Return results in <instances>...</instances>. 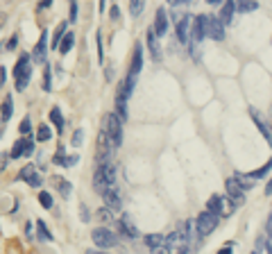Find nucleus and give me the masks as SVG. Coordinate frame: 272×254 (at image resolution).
I'll return each mask as SVG.
<instances>
[{"mask_svg": "<svg viewBox=\"0 0 272 254\" xmlns=\"http://www.w3.org/2000/svg\"><path fill=\"white\" fill-rule=\"evenodd\" d=\"M12 116H14V100H12V96H7L2 100V107H0V123H9Z\"/></svg>", "mask_w": 272, "mask_h": 254, "instance_id": "2eb2a0df", "label": "nucleus"}, {"mask_svg": "<svg viewBox=\"0 0 272 254\" xmlns=\"http://www.w3.org/2000/svg\"><path fill=\"white\" fill-rule=\"evenodd\" d=\"M150 252H152V254H173V250L168 248V243L163 241L161 245H157V248H152V250H150Z\"/></svg>", "mask_w": 272, "mask_h": 254, "instance_id": "c9c22d12", "label": "nucleus"}, {"mask_svg": "<svg viewBox=\"0 0 272 254\" xmlns=\"http://www.w3.org/2000/svg\"><path fill=\"white\" fill-rule=\"evenodd\" d=\"M102 134L107 137L109 145L113 150L123 143V120H120L116 114H107L105 116V125H102Z\"/></svg>", "mask_w": 272, "mask_h": 254, "instance_id": "f03ea898", "label": "nucleus"}, {"mask_svg": "<svg viewBox=\"0 0 272 254\" xmlns=\"http://www.w3.org/2000/svg\"><path fill=\"white\" fill-rule=\"evenodd\" d=\"M77 19V2H71V20Z\"/></svg>", "mask_w": 272, "mask_h": 254, "instance_id": "de8ad7c7", "label": "nucleus"}, {"mask_svg": "<svg viewBox=\"0 0 272 254\" xmlns=\"http://www.w3.org/2000/svg\"><path fill=\"white\" fill-rule=\"evenodd\" d=\"M98 218L102 222H113V211L111 209H107V207H102V209H98Z\"/></svg>", "mask_w": 272, "mask_h": 254, "instance_id": "473e14b6", "label": "nucleus"}, {"mask_svg": "<svg viewBox=\"0 0 272 254\" xmlns=\"http://www.w3.org/2000/svg\"><path fill=\"white\" fill-rule=\"evenodd\" d=\"M152 30H154L157 37H163V34L168 32V16H166V9H163V7L157 9V20H154Z\"/></svg>", "mask_w": 272, "mask_h": 254, "instance_id": "ddd939ff", "label": "nucleus"}, {"mask_svg": "<svg viewBox=\"0 0 272 254\" xmlns=\"http://www.w3.org/2000/svg\"><path fill=\"white\" fill-rule=\"evenodd\" d=\"M102 200H105V207L111 209V211H120V207H123V197H120L118 186L107 189L105 193H102Z\"/></svg>", "mask_w": 272, "mask_h": 254, "instance_id": "0eeeda50", "label": "nucleus"}, {"mask_svg": "<svg viewBox=\"0 0 272 254\" xmlns=\"http://www.w3.org/2000/svg\"><path fill=\"white\" fill-rule=\"evenodd\" d=\"M118 222V232L123 236H125V238H139V229H136V225H134L132 222V218H129V215H120V220H116Z\"/></svg>", "mask_w": 272, "mask_h": 254, "instance_id": "6e6552de", "label": "nucleus"}, {"mask_svg": "<svg viewBox=\"0 0 272 254\" xmlns=\"http://www.w3.org/2000/svg\"><path fill=\"white\" fill-rule=\"evenodd\" d=\"M143 7H145L143 0H132V2H129V14H132V16H139V14L143 12Z\"/></svg>", "mask_w": 272, "mask_h": 254, "instance_id": "72a5a7b5", "label": "nucleus"}, {"mask_svg": "<svg viewBox=\"0 0 272 254\" xmlns=\"http://www.w3.org/2000/svg\"><path fill=\"white\" fill-rule=\"evenodd\" d=\"M5 75H7V71L5 68H0V84H5Z\"/></svg>", "mask_w": 272, "mask_h": 254, "instance_id": "603ef678", "label": "nucleus"}, {"mask_svg": "<svg viewBox=\"0 0 272 254\" xmlns=\"http://www.w3.org/2000/svg\"><path fill=\"white\" fill-rule=\"evenodd\" d=\"M236 12V0H227V5L222 7V12H220V23L225 25V23H232V16Z\"/></svg>", "mask_w": 272, "mask_h": 254, "instance_id": "dca6fc26", "label": "nucleus"}, {"mask_svg": "<svg viewBox=\"0 0 272 254\" xmlns=\"http://www.w3.org/2000/svg\"><path fill=\"white\" fill-rule=\"evenodd\" d=\"M82 141H84V132H82V130H75V134H73V145H75V148H80Z\"/></svg>", "mask_w": 272, "mask_h": 254, "instance_id": "a19ab883", "label": "nucleus"}, {"mask_svg": "<svg viewBox=\"0 0 272 254\" xmlns=\"http://www.w3.org/2000/svg\"><path fill=\"white\" fill-rule=\"evenodd\" d=\"M109 14H111V19H113V20H120V9H118V5H113L111 9H109Z\"/></svg>", "mask_w": 272, "mask_h": 254, "instance_id": "49530a36", "label": "nucleus"}, {"mask_svg": "<svg viewBox=\"0 0 272 254\" xmlns=\"http://www.w3.org/2000/svg\"><path fill=\"white\" fill-rule=\"evenodd\" d=\"M218 254H232V245H227V248L218 250Z\"/></svg>", "mask_w": 272, "mask_h": 254, "instance_id": "3c124183", "label": "nucleus"}, {"mask_svg": "<svg viewBox=\"0 0 272 254\" xmlns=\"http://www.w3.org/2000/svg\"><path fill=\"white\" fill-rule=\"evenodd\" d=\"M46 50H48V30L41 32V39L36 41V46L32 50V61H39V64H46Z\"/></svg>", "mask_w": 272, "mask_h": 254, "instance_id": "1a4fd4ad", "label": "nucleus"}, {"mask_svg": "<svg viewBox=\"0 0 272 254\" xmlns=\"http://www.w3.org/2000/svg\"><path fill=\"white\" fill-rule=\"evenodd\" d=\"M266 250H268V254H272V245H270V243H266Z\"/></svg>", "mask_w": 272, "mask_h": 254, "instance_id": "6e6d98bb", "label": "nucleus"}, {"mask_svg": "<svg viewBox=\"0 0 272 254\" xmlns=\"http://www.w3.org/2000/svg\"><path fill=\"white\" fill-rule=\"evenodd\" d=\"M50 138H53V130H50V125L41 123L39 127H36V141H39V143H48Z\"/></svg>", "mask_w": 272, "mask_h": 254, "instance_id": "a211bd4d", "label": "nucleus"}, {"mask_svg": "<svg viewBox=\"0 0 272 254\" xmlns=\"http://www.w3.org/2000/svg\"><path fill=\"white\" fill-rule=\"evenodd\" d=\"M98 57H100V61H102V34L98 32Z\"/></svg>", "mask_w": 272, "mask_h": 254, "instance_id": "09e8293b", "label": "nucleus"}, {"mask_svg": "<svg viewBox=\"0 0 272 254\" xmlns=\"http://www.w3.org/2000/svg\"><path fill=\"white\" fill-rule=\"evenodd\" d=\"M191 16H180L177 19V39L181 41V43H186L188 41V32H191Z\"/></svg>", "mask_w": 272, "mask_h": 254, "instance_id": "4468645a", "label": "nucleus"}, {"mask_svg": "<svg viewBox=\"0 0 272 254\" xmlns=\"http://www.w3.org/2000/svg\"><path fill=\"white\" fill-rule=\"evenodd\" d=\"M252 254H256V252H252Z\"/></svg>", "mask_w": 272, "mask_h": 254, "instance_id": "bf43d9fd", "label": "nucleus"}, {"mask_svg": "<svg viewBox=\"0 0 272 254\" xmlns=\"http://www.w3.org/2000/svg\"><path fill=\"white\" fill-rule=\"evenodd\" d=\"M41 182H43V177H41L39 173H34V175L30 177V179H27V184H30V186H34V189H39Z\"/></svg>", "mask_w": 272, "mask_h": 254, "instance_id": "e433bc0d", "label": "nucleus"}, {"mask_svg": "<svg viewBox=\"0 0 272 254\" xmlns=\"http://www.w3.org/2000/svg\"><path fill=\"white\" fill-rule=\"evenodd\" d=\"M191 32H193V41L206 39V16H204V14H199V16H195V19H193Z\"/></svg>", "mask_w": 272, "mask_h": 254, "instance_id": "9b49d317", "label": "nucleus"}, {"mask_svg": "<svg viewBox=\"0 0 272 254\" xmlns=\"http://www.w3.org/2000/svg\"><path fill=\"white\" fill-rule=\"evenodd\" d=\"M16 46H18V34H12V39L7 41V50H14Z\"/></svg>", "mask_w": 272, "mask_h": 254, "instance_id": "37998d69", "label": "nucleus"}, {"mask_svg": "<svg viewBox=\"0 0 272 254\" xmlns=\"http://www.w3.org/2000/svg\"><path fill=\"white\" fill-rule=\"evenodd\" d=\"M32 175H34V166H32V163H27L25 168L18 173V179H30Z\"/></svg>", "mask_w": 272, "mask_h": 254, "instance_id": "f704fd0d", "label": "nucleus"}, {"mask_svg": "<svg viewBox=\"0 0 272 254\" xmlns=\"http://www.w3.org/2000/svg\"><path fill=\"white\" fill-rule=\"evenodd\" d=\"M143 241H145L147 248L152 250V248H157V245H161V243L166 241V236H163V234H147Z\"/></svg>", "mask_w": 272, "mask_h": 254, "instance_id": "393cba45", "label": "nucleus"}, {"mask_svg": "<svg viewBox=\"0 0 272 254\" xmlns=\"http://www.w3.org/2000/svg\"><path fill=\"white\" fill-rule=\"evenodd\" d=\"M266 193H268V195H272V179H270V182H268V186H266Z\"/></svg>", "mask_w": 272, "mask_h": 254, "instance_id": "864d4df0", "label": "nucleus"}, {"mask_svg": "<svg viewBox=\"0 0 272 254\" xmlns=\"http://www.w3.org/2000/svg\"><path fill=\"white\" fill-rule=\"evenodd\" d=\"M50 5H53V0H43V2H39V9H48Z\"/></svg>", "mask_w": 272, "mask_h": 254, "instance_id": "8fccbe9b", "label": "nucleus"}, {"mask_svg": "<svg viewBox=\"0 0 272 254\" xmlns=\"http://www.w3.org/2000/svg\"><path fill=\"white\" fill-rule=\"evenodd\" d=\"M206 211L220 218V195H211V200L206 202Z\"/></svg>", "mask_w": 272, "mask_h": 254, "instance_id": "a878e982", "label": "nucleus"}, {"mask_svg": "<svg viewBox=\"0 0 272 254\" xmlns=\"http://www.w3.org/2000/svg\"><path fill=\"white\" fill-rule=\"evenodd\" d=\"M14 82H16V91H25L30 79H32V57L23 52L18 57V61L14 64Z\"/></svg>", "mask_w": 272, "mask_h": 254, "instance_id": "f257e3e1", "label": "nucleus"}, {"mask_svg": "<svg viewBox=\"0 0 272 254\" xmlns=\"http://www.w3.org/2000/svg\"><path fill=\"white\" fill-rule=\"evenodd\" d=\"M50 79H53V73H50V64H48V61H46V64H43V91H50V86H53V84H50Z\"/></svg>", "mask_w": 272, "mask_h": 254, "instance_id": "c85d7f7f", "label": "nucleus"}, {"mask_svg": "<svg viewBox=\"0 0 272 254\" xmlns=\"http://www.w3.org/2000/svg\"><path fill=\"white\" fill-rule=\"evenodd\" d=\"M236 9L243 14L254 12V9H259V2H256V0H238V2H236Z\"/></svg>", "mask_w": 272, "mask_h": 254, "instance_id": "5701e85b", "label": "nucleus"}, {"mask_svg": "<svg viewBox=\"0 0 272 254\" xmlns=\"http://www.w3.org/2000/svg\"><path fill=\"white\" fill-rule=\"evenodd\" d=\"M2 23H5V14L0 12V25H2Z\"/></svg>", "mask_w": 272, "mask_h": 254, "instance_id": "4d7b16f0", "label": "nucleus"}, {"mask_svg": "<svg viewBox=\"0 0 272 254\" xmlns=\"http://www.w3.org/2000/svg\"><path fill=\"white\" fill-rule=\"evenodd\" d=\"M9 161H12V159H9V152H0V173L9 166Z\"/></svg>", "mask_w": 272, "mask_h": 254, "instance_id": "ea45409f", "label": "nucleus"}, {"mask_svg": "<svg viewBox=\"0 0 272 254\" xmlns=\"http://www.w3.org/2000/svg\"><path fill=\"white\" fill-rule=\"evenodd\" d=\"M39 202L43 209H53V195L48 193V191H41L39 193Z\"/></svg>", "mask_w": 272, "mask_h": 254, "instance_id": "2f4dec72", "label": "nucleus"}, {"mask_svg": "<svg viewBox=\"0 0 272 254\" xmlns=\"http://www.w3.org/2000/svg\"><path fill=\"white\" fill-rule=\"evenodd\" d=\"M66 20L64 23H59L57 25V30H54V37H53V41L48 43V46H53V48H59V43H61V39H64V34H66Z\"/></svg>", "mask_w": 272, "mask_h": 254, "instance_id": "aec40b11", "label": "nucleus"}, {"mask_svg": "<svg viewBox=\"0 0 272 254\" xmlns=\"http://www.w3.org/2000/svg\"><path fill=\"white\" fill-rule=\"evenodd\" d=\"M195 227H198V234H199V236H209L213 229L218 227V215L209 214V211L199 214V215H198V220H195Z\"/></svg>", "mask_w": 272, "mask_h": 254, "instance_id": "20e7f679", "label": "nucleus"}, {"mask_svg": "<svg viewBox=\"0 0 272 254\" xmlns=\"http://www.w3.org/2000/svg\"><path fill=\"white\" fill-rule=\"evenodd\" d=\"M272 170V159H268L266 161V166H263V168H259V170H252V173H247V179H261V177H266L268 173H270Z\"/></svg>", "mask_w": 272, "mask_h": 254, "instance_id": "412c9836", "label": "nucleus"}, {"mask_svg": "<svg viewBox=\"0 0 272 254\" xmlns=\"http://www.w3.org/2000/svg\"><path fill=\"white\" fill-rule=\"evenodd\" d=\"M73 43H75V34L73 32H66V34H64V39H61V43H59V48H57V50L61 52V57H64L66 52H71Z\"/></svg>", "mask_w": 272, "mask_h": 254, "instance_id": "6ab92c4d", "label": "nucleus"}, {"mask_svg": "<svg viewBox=\"0 0 272 254\" xmlns=\"http://www.w3.org/2000/svg\"><path fill=\"white\" fill-rule=\"evenodd\" d=\"M18 132H20V137L25 138L30 132H32V123H30V116H25L23 120H20V125H18Z\"/></svg>", "mask_w": 272, "mask_h": 254, "instance_id": "c756f323", "label": "nucleus"}, {"mask_svg": "<svg viewBox=\"0 0 272 254\" xmlns=\"http://www.w3.org/2000/svg\"><path fill=\"white\" fill-rule=\"evenodd\" d=\"M80 218H82V222H89V209H87V204H82V207H80Z\"/></svg>", "mask_w": 272, "mask_h": 254, "instance_id": "c03bdc74", "label": "nucleus"}, {"mask_svg": "<svg viewBox=\"0 0 272 254\" xmlns=\"http://www.w3.org/2000/svg\"><path fill=\"white\" fill-rule=\"evenodd\" d=\"M91 238H93V243H95L100 250L102 248H116V245H118V236L113 234L111 229H107V227H95L91 232Z\"/></svg>", "mask_w": 272, "mask_h": 254, "instance_id": "7ed1b4c3", "label": "nucleus"}, {"mask_svg": "<svg viewBox=\"0 0 272 254\" xmlns=\"http://www.w3.org/2000/svg\"><path fill=\"white\" fill-rule=\"evenodd\" d=\"M266 236L272 241V214L268 215V222H266Z\"/></svg>", "mask_w": 272, "mask_h": 254, "instance_id": "a18cd8bd", "label": "nucleus"}, {"mask_svg": "<svg viewBox=\"0 0 272 254\" xmlns=\"http://www.w3.org/2000/svg\"><path fill=\"white\" fill-rule=\"evenodd\" d=\"M111 152H113V148L109 145V141H107V137L100 132L98 134V148H95V156H98V163L100 161H109L111 159Z\"/></svg>", "mask_w": 272, "mask_h": 254, "instance_id": "9d476101", "label": "nucleus"}, {"mask_svg": "<svg viewBox=\"0 0 272 254\" xmlns=\"http://www.w3.org/2000/svg\"><path fill=\"white\" fill-rule=\"evenodd\" d=\"M34 155V141L30 137L25 138V152H23V156H32Z\"/></svg>", "mask_w": 272, "mask_h": 254, "instance_id": "4c0bfd02", "label": "nucleus"}, {"mask_svg": "<svg viewBox=\"0 0 272 254\" xmlns=\"http://www.w3.org/2000/svg\"><path fill=\"white\" fill-rule=\"evenodd\" d=\"M64 159H66V150H64V145H59V150H57V155H54V163L64 166Z\"/></svg>", "mask_w": 272, "mask_h": 254, "instance_id": "58836bf2", "label": "nucleus"}, {"mask_svg": "<svg viewBox=\"0 0 272 254\" xmlns=\"http://www.w3.org/2000/svg\"><path fill=\"white\" fill-rule=\"evenodd\" d=\"M36 229H39V241H53V234H50V229L43 225V220L36 222Z\"/></svg>", "mask_w": 272, "mask_h": 254, "instance_id": "cd10ccee", "label": "nucleus"}, {"mask_svg": "<svg viewBox=\"0 0 272 254\" xmlns=\"http://www.w3.org/2000/svg\"><path fill=\"white\" fill-rule=\"evenodd\" d=\"M77 161H80V156H77V155H71V156H66V159H64V166L68 168V166H75Z\"/></svg>", "mask_w": 272, "mask_h": 254, "instance_id": "79ce46f5", "label": "nucleus"}, {"mask_svg": "<svg viewBox=\"0 0 272 254\" xmlns=\"http://www.w3.org/2000/svg\"><path fill=\"white\" fill-rule=\"evenodd\" d=\"M0 138H2V123H0Z\"/></svg>", "mask_w": 272, "mask_h": 254, "instance_id": "13d9d810", "label": "nucleus"}, {"mask_svg": "<svg viewBox=\"0 0 272 254\" xmlns=\"http://www.w3.org/2000/svg\"><path fill=\"white\" fill-rule=\"evenodd\" d=\"M206 37L213 41L225 39V25L218 20V16H206Z\"/></svg>", "mask_w": 272, "mask_h": 254, "instance_id": "39448f33", "label": "nucleus"}, {"mask_svg": "<svg viewBox=\"0 0 272 254\" xmlns=\"http://www.w3.org/2000/svg\"><path fill=\"white\" fill-rule=\"evenodd\" d=\"M225 189H227V197H229V200H232V202L236 204V207L245 202V193H243V189H240V184L236 182L234 177L225 182Z\"/></svg>", "mask_w": 272, "mask_h": 254, "instance_id": "423d86ee", "label": "nucleus"}, {"mask_svg": "<svg viewBox=\"0 0 272 254\" xmlns=\"http://www.w3.org/2000/svg\"><path fill=\"white\" fill-rule=\"evenodd\" d=\"M23 152H25V138H18V141L12 145V150H9V159H20Z\"/></svg>", "mask_w": 272, "mask_h": 254, "instance_id": "4be33fe9", "label": "nucleus"}, {"mask_svg": "<svg viewBox=\"0 0 272 254\" xmlns=\"http://www.w3.org/2000/svg\"><path fill=\"white\" fill-rule=\"evenodd\" d=\"M87 254H105V252H102V250H89Z\"/></svg>", "mask_w": 272, "mask_h": 254, "instance_id": "5fc2aeb1", "label": "nucleus"}, {"mask_svg": "<svg viewBox=\"0 0 272 254\" xmlns=\"http://www.w3.org/2000/svg\"><path fill=\"white\" fill-rule=\"evenodd\" d=\"M234 207H236V204H234L229 197H220V215H229L234 211Z\"/></svg>", "mask_w": 272, "mask_h": 254, "instance_id": "bb28decb", "label": "nucleus"}, {"mask_svg": "<svg viewBox=\"0 0 272 254\" xmlns=\"http://www.w3.org/2000/svg\"><path fill=\"white\" fill-rule=\"evenodd\" d=\"M147 48H150V55H152L154 61H161V59H163V52H161L159 39H157V34H154L152 27L147 30Z\"/></svg>", "mask_w": 272, "mask_h": 254, "instance_id": "f8f14e48", "label": "nucleus"}, {"mask_svg": "<svg viewBox=\"0 0 272 254\" xmlns=\"http://www.w3.org/2000/svg\"><path fill=\"white\" fill-rule=\"evenodd\" d=\"M141 66H143V50H141V46L136 43V50H134V59H132V68H129V73L139 78Z\"/></svg>", "mask_w": 272, "mask_h": 254, "instance_id": "f3484780", "label": "nucleus"}, {"mask_svg": "<svg viewBox=\"0 0 272 254\" xmlns=\"http://www.w3.org/2000/svg\"><path fill=\"white\" fill-rule=\"evenodd\" d=\"M57 189H59V193L64 197H68L71 191H73V186H71V182H66V179H57Z\"/></svg>", "mask_w": 272, "mask_h": 254, "instance_id": "7c9ffc66", "label": "nucleus"}, {"mask_svg": "<svg viewBox=\"0 0 272 254\" xmlns=\"http://www.w3.org/2000/svg\"><path fill=\"white\" fill-rule=\"evenodd\" d=\"M50 120L54 123V127H57V132L59 134H64V116H61V111L54 107L53 111H50Z\"/></svg>", "mask_w": 272, "mask_h": 254, "instance_id": "b1692460", "label": "nucleus"}]
</instances>
